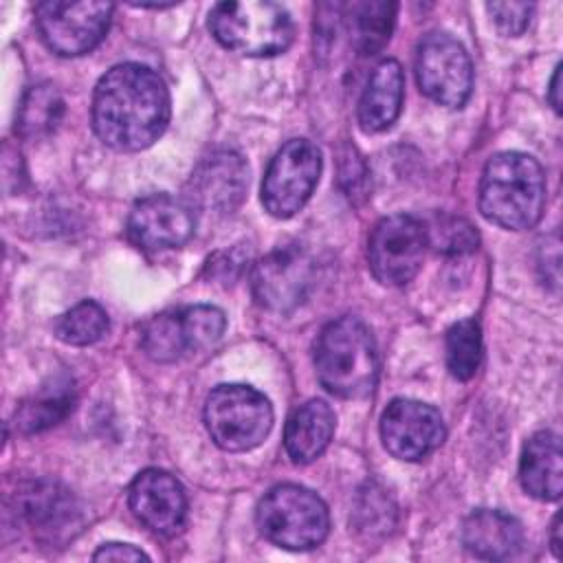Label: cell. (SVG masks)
Instances as JSON below:
<instances>
[{
  "instance_id": "cell-1",
  "label": "cell",
  "mask_w": 563,
  "mask_h": 563,
  "mask_svg": "<svg viewBox=\"0 0 563 563\" xmlns=\"http://www.w3.org/2000/svg\"><path fill=\"white\" fill-rule=\"evenodd\" d=\"M167 121L169 92L152 68L119 64L99 79L92 97V125L108 147L143 150L165 132Z\"/></svg>"
},
{
  "instance_id": "cell-2",
  "label": "cell",
  "mask_w": 563,
  "mask_h": 563,
  "mask_svg": "<svg viewBox=\"0 0 563 563\" xmlns=\"http://www.w3.org/2000/svg\"><path fill=\"white\" fill-rule=\"evenodd\" d=\"M545 205L541 165L523 152L495 154L479 180V211L486 220L521 231L539 222Z\"/></svg>"
},
{
  "instance_id": "cell-3",
  "label": "cell",
  "mask_w": 563,
  "mask_h": 563,
  "mask_svg": "<svg viewBox=\"0 0 563 563\" xmlns=\"http://www.w3.org/2000/svg\"><path fill=\"white\" fill-rule=\"evenodd\" d=\"M314 369L332 396L354 400L372 394L378 356L369 328L356 317L330 321L314 343Z\"/></svg>"
},
{
  "instance_id": "cell-4",
  "label": "cell",
  "mask_w": 563,
  "mask_h": 563,
  "mask_svg": "<svg viewBox=\"0 0 563 563\" xmlns=\"http://www.w3.org/2000/svg\"><path fill=\"white\" fill-rule=\"evenodd\" d=\"M209 29L224 48L249 57L286 51L295 33L290 13L268 0L220 2L209 13Z\"/></svg>"
},
{
  "instance_id": "cell-5",
  "label": "cell",
  "mask_w": 563,
  "mask_h": 563,
  "mask_svg": "<svg viewBox=\"0 0 563 563\" xmlns=\"http://www.w3.org/2000/svg\"><path fill=\"white\" fill-rule=\"evenodd\" d=\"M257 526L262 534L286 550L317 548L330 528L323 499L297 484L271 488L257 504Z\"/></svg>"
},
{
  "instance_id": "cell-6",
  "label": "cell",
  "mask_w": 563,
  "mask_h": 563,
  "mask_svg": "<svg viewBox=\"0 0 563 563\" xmlns=\"http://www.w3.org/2000/svg\"><path fill=\"white\" fill-rule=\"evenodd\" d=\"M211 440L224 451H249L264 442L273 427L268 398L249 385H218L205 405Z\"/></svg>"
},
{
  "instance_id": "cell-7",
  "label": "cell",
  "mask_w": 563,
  "mask_h": 563,
  "mask_svg": "<svg viewBox=\"0 0 563 563\" xmlns=\"http://www.w3.org/2000/svg\"><path fill=\"white\" fill-rule=\"evenodd\" d=\"M227 319L216 306H187L152 317L141 330L143 352L158 363H174L213 347Z\"/></svg>"
},
{
  "instance_id": "cell-8",
  "label": "cell",
  "mask_w": 563,
  "mask_h": 563,
  "mask_svg": "<svg viewBox=\"0 0 563 563\" xmlns=\"http://www.w3.org/2000/svg\"><path fill=\"white\" fill-rule=\"evenodd\" d=\"M321 174V152L306 139L288 141L262 180L264 209L275 218L295 216L310 198Z\"/></svg>"
},
{
  "instance_id": "cell-9",
  "label": "cell",
  "mask_w": 563,
  "mask_h": 563,
  "mask_svg": "<svg viewBox=\"0 0 563 563\" xmlns=\"http://www.w3.org/2000/svg\"><path fill=\"white\" fill-rule=\"evenodd\" d=\"M429 246L427 227L407 213L383 218L367 242L372 275L385 286H402L420 271Z\"/></svg>"
},
{
  "instance_id": "cell-10",
  "label": "cell",
  "mask_w": 563,
  "mask_h": 563,
  "mask_svg": "<svg viewBox=\"0 0 563 563\" xmlns=\"http://www.w3.org/2000/svg\"><path fill=\"white\" fill-rule=\"evenodd\" d=\"M112 11L110 2L48 0L35 7V20L53 53L75 57L92 51L103 40Z\"/></svg>"
},
{
  "instance_id": "cell-11",
  "label": "cell",
  "mask_w": 563,
  "mask_h": 563,
  "mask_svg": "<svg viewBox=\"0 0 563 563\" xmlns=\"http://www.w3.org/2000/svg\"><path fill=\"white\" fill-rule=\"evenodd\" d=\"M420 90L435 103L460 108L473 88V64L466 48L446 33H429L416 55Z\"/></svg>"
},
{
  "instance_id": "cell-12",
  "label": "cell",
  "mask_w": 563,
  "mask_h": 563,
  "mask_svg": "<svg viewBox=\"0 0 563 563\" xmlns=\"http://www.w3.org/2000/svg\"><path fill=\"white\" fill-rule=\"evenodd\" d=\"M314 284V262L299 246L288 244L262 257L251 273L253 297L260 306L288 312L297 308Z\"/></svg>"
},
{
  "instance_id": "cell-13",
  "label": "cell",
  "mask_w": 563,
  "mask_h": 563,
  "mask_svg": "<svg viewBox=\"0 0 563 563\" xmlns=\"http://www.w3.org/2000/svg\"><path fill=\"white\" fill-rule=\"evenodd\" d=\"M444 435L440 411L420 400L396 398L380 416L383 444L398 460L416 462L427 457L444 442Z\"/></svg>"
},
{
  "instance_id": "cell-14",
  "label": "cell",
  "mask_w": 563,
  "mask_h": 563,
  "mask_svg": "<svg viewBox=\"0 0 563 563\" xmlns=\"http://www.w3.org/2000/svg\"><path fill=\"white\" fill-rule=\"evenodd\" d=\"M125 229L128 238L141 249H172L191 238L194 213L189 205L169 194H152L134 202Z\"/></svg>"
},
{
  "instance_id": "cell-15",
  "label": "cell",
  "mask_w": 563,
  "mask_h": 563,
  "mask_svg": "<svg viewBox=\"0 0 563 563\" xmlns=\"http://www.w3.org/2000/svg\"><path fill=\"white\" fill-rule=\"evenodd\" d=\"M128 501L134 517L161 537H174L185 526V490L174 475L161 468L141 471L130 486Z\"/></svg>"
},
{
  "instance_id": "cell-16",
  "label": "cell",
  "mask_w": 563,
  "mask_h": 563,
  "mask_svg": "<svg viewBox=\"0 0 563 563\" xmlns=\"http://www.w3.org/2000/svg\"><path fill=\"white\" fill-rule=\"evenodd\" d=\"M18 515L26 521L33 534L46 543L73 539L81 526V512L70 495L55 482H29L18 493Z\"/></svg>"
},
{
  "instance_id": "cell-17",
  "label": "cell",
  "mask_w": 563,
  "mask_h": 563,
  "mask_svg": "<svg viewBox=\"0 0 563 563\" xmlns=\"http://www.w3.org/2000/svg\"><path fill=\"white\" fill-rule=\"evenodd\" d=\"M191 200L207 211H233L246 191L249 167L240 154L222 150L207 156L191 174Z\"/></svg>"
},
{
  "instance_id": "cell-18",
  "label": "cell",
  "mask_w": 563,
  "mask_h": 563,
  "mask_svg": "<svg viewBox=\"0 0 563 563\" xmlns=\"http://www.w3.org/2000/svg\"><path fill=\"white\" fill-rule=\"evenodd\" d=\"M519 482L523 490L541 501H554L563 490L561 438L552 431L534 433L521 453Z\"/></svg>"
},
{
  "instance_id": "cell-19",
  "label": "cell",
  "mask_w": 563,
  "mask_h": 563,
  "mask_svg": "<svg viewBox=\"0 0 563 563\" xmlns=\"http://www.w3.org/2000/svg\"><path fill=\"white\" fill-rule=\"evenodd\" d=\"M462 541L471 554L486 561H504L523 548L521 523L501 510H475L462 526Z\"/></svg>"
},
{
  "instance_id": "cell-20",
  "label": "cell",
  "mask_w": 563,
  "mask_h": 563,
  "mask_svg": "<svg viewBox=\"0 0 563 563\" xmlns=\"http://www.w3.org/2000/svg\"><path fill=\"white\" fill-rule=\"evenodd\" d=\"M334 433V411L323 400L299 405L286 420L284 446L292 462L308 464L317 460L330 444Z\"/></svg>"
},
{
  "instance_id": "cell-21",
  "label": "cell",
  "mask_w": 563,
  "mask_h": 563,
  "mask_svg": "<svg viewBox=\"0 0 563 563\" xmlns=\"http://www.w3.org/2000/svg\"><path fill=\"white\" fill-rule=\"evenodd\" d=\"M405 77L396 59L380 62L361 95L358 123L365 132L387 130L400 114Z\"/></svg>"
},
{
  "instance_id": "cell-22",
  "label": "cell",
  "mask_w": 563,
  "mask_h": 563,
  "mask_svg": "<svg viewBox=\"0 0 563 563\" xmlns=\"http://www.w3.org/2000/svg\"><path fill=\"white\" fill-rule=\"evenodd\" d=\"M350 42L358 55H376L389 40L396 18L394 2H352L343 7Z\"/></svg>"
},
{
  "instance_id": "cell-23",
  "label": "cell",
  "mask_w": 563,
  "mask_h": 563,
  "mask_svg": "<svg viewBox=\"0 0 563 563\" xmlns=\"http://www.w3.org/2000/svg\"><path fill=\"white\" fill-rule=\"evenodd\" d=\"M64 114V99L51 84H37L26 90L18 108L15 132L24 139H40L53 132Z\"/></svg>"
},
{
  "instance_id": "cell-24",
  "label": "cell",
  "mask_w": 563,
  "mask_h": 563,
  "mask_svg": "<svg viewBox=\"0 0 563 563\" xmlns=\"http://www.w3.org/2000/svg\"><path fill=\"white\" fill-rule=\"evenodd\" d=\"M482 363V330L475 319H462L446 332V367L457 380L475 376Z\"/></svg>"
},
{
  "instance_id": "cell-25",
  "label": "cell",
  "mask_w": 563,
  "mask_h": 563,
  "mask_svg": "<svg viewBox=\"0 0 563 563\" xmlns=\"http://www.w3.org/2000/svg\"><path fill=\"white\" fill-rule=\"evenodd\" d=\"M108 332V314L95 301H81L55 323V334L68 345H90Z\"/></svg>"
},
{
  "instance_id": "cell-26",
  "label": "cell",
  "mask_w": 563,
  "mask_h": 563,
  "mask_svg": "<svg viewBox=\"0 0 563 563\" xmlns=\"http://www.w3.org/2000/svg\"><path fill=\"white\" fill-rule=\"evenodd\" d=\"M73 409V396L64 389H57L55 394L48 391L40 398L26 400L18 411H15V427L22 433H37L42 429H48L57 424L62 418L68 416Z\"/></svg>"
},
{
  "instance_id": "cell-27",
  "label": "cell",
  "mask_w": 563,
  "mask_h": 563,
  "mask_svg": "<svg viewBox=\"0 0 563 563\" xmlns=\"http://www.w3.org/2000/svg\"><path fill=\"white\" fill-rule=\"evenodd\" d=\"M427 240L429 244H433L440 253L446 255H462V253H471L477 246V233L475 229L462 220V218H451L444 216L440 220H435L429 229H427Z\"/></svg>"
},
{
  "instance_id": "cell-28",
  "label": "cell",
  "mask_w": 563,
  "mask_h": 563,
  "mask_svg": "<svg viewBox=\"0 0 563 563\" xmlns=\"http://www.w3.org/2000/svg\"><path fill=\"white\" fill-rule=\"evenodd\" d=\"M486 9L504 35H519L526 31L534 7L528 2H490Z\"/></svg>"
},
{
  "instance_id": "cell-29",
  "label": "cell",
  "mask_w": 563,
  "mask_h": 563,
  "mask_svg": "<svg viewBox=\"0 0 563 563\" xmlns=\"http://www.w3.org/2000/svg\"><path fill=\"white\" fill-rule=\"evenodd\" d=\"M95 561H147V554L130 543H103L95 554Z\"/></svg>"
},
{
  "instance_id": "cell-30",
  "label": "cell",
  "mask_w": 563,
  "mask_h": 563,
  "mask_svg": "<svg viewBox=\"0 0 563 563\" xmlns=\"http://www.w3.org/2000/svg\"><path fill=\"white\" fill-rule=\"evenodd\" d=\"M550 103L556 112H561V64L554 68V75H552V84H550Z\"/></svg>"
},
{
  "instance_id": "cell-31",
  "label": "cell",
  "mask_w": 563,
  "mask_h": 563,
  "mask_svg": "<svg viewBox=\"0 0 563 563\" xmlns=\"http://www.w3.org/2000/svg\"><path fill=\"white\" fill-rule=\"evenodd\" d=\"M550 545L556 559H561V515L554 517L552 521V532H550Z\"/></svg>"
}]
</instances>
